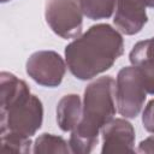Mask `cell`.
Returning <instances> with one entry per match:
<instances>
[{
	"instance_id": "4fadbf2b",
	"label": "cell",
	"mask_w": 154,
	"mask_h": 154,
	"mask_svg": "<svg viewBox=\"0 0 154 154\" xmlns=\"http://www.w3.org/2000/svg\"><path fill=\"white\" fill-rule=\"evenodd\" d=\"M34 143L30 137L14 134V132H1V146L2 153H30L32 152Z\"/></svg>"
},
{
	"instance_id": "5bb4252c",
	"label": "cell",
	"mask_w": 154,
	"mask_h": 154,
	"mask_svg": "<svg viewBox=\"0 0 154 154\" xmlns=\"http://www.w3.org/2000/svg\"><path fill=\"white\" fill-rule=\"evenodd\" d=\"M142 124L148 132L154 134V99L146 105L142 112Z\"/></svg>"
},
{
	"instance_id": "7a4b0ae2",
	"label": "cell",
	"mask_w": 154,
	"mask_h": 154,
	"mask_svg": "<svg viewBox=\"0 0 154 154\" xmlns=\"http://www.w3.org/2000/svg\"><path fill=\"white\" fill-rule=\"evenodd\" d=\"M116 81L102 76L89 83L84 90L82 118L69 140L71 153H91L99 142L101 129L116 116Z\"/></svg>"
},
{
	"instance_id": "9c48e42d",
	"label": "cell",
	"mask_w": 154,
	"mask_h": 154,
	"mask_svg": "<svg viewBox=\"0 0 154 154\" xmlns=\"http://www.w3.org/2000/svg\"><path fill=\"white\" fill-rule=\"evenodd\" d=\"M129 59L138 69L147 94L154 95V37L138 41L132 47Z\"/></svg>"
},
{
	"instance_id": "52a82bcc",
	"label": "cell",
	"mask_w": 154,
	"mask_h": 154,
	"mask_svg": "<svg viewBox=\"0 0 154 154\" xmlns=\"http://www.w3.org/2000/svg\"><path fill=\"white\" fill-rule=\"evenodd\" d=\"M101 153L135 152V129L130 122L116 118L108 122L102 129Z\"/></svg>"
},
{
	"instance_id": "e0dca14e",
	"label": "cell",
	"mask_w": 154,
	"mask_h": 154,
	"mask_svg": "<svg viewBox=\"0 0 154 154\" xmlns=\"http://www.w3.org/2000/svg\"><path fill=\"white\" fill-rule=\"evenodd\" d=\"M1 2H7V1H11V0H0Z\"/></svg>"
},
{
	"instance_id": "8fae6325",
	"label": "cell",
	"mask_w": 154,
	"mask_h": 154,
	"mask_svg": "<svg viewBox=\"0 0 154 154\" xmlns=\"http://www.w3.org/2000/svg\"><path fill=\"white\" fill-rule=\"evenodd\" d=\"M32 153L35 154H46V153H61L67 154L71 153L70 144L61 136L52 135V134H42L40 135L32 146Z\"/></svg>"
},
{
	"instance_id": "7c38bea8",
	"label": "cell",
	"mask_w": 154,
	"mask_h": 154,
	"mask_svg": "<svg viewBox=\"0 0 154 154\" xmlns=\"http://www.w3.org/2000/svg\"><path fill=\"white\" fill-rule=\"evenodd\" d=\"M117 0H81L83 14L93 20L107 19L113 14Z\"/></svg>"
},
{
	"instance_id": "2e32d148",
	"label": "cell",
	"mask_w": 154,
	"mask_h": 154,
	"mask_svg": "<svg viewBox=\"0 0 154 154\" xmlns=\"http://www.w3.org/2000/svg\"><path fill=\"white\" fill-rule=\"evenodd\" d=\"M143 2L147 7H154V0H143Z\"/></svg>"
},
{
	"instance_id": "3957f363",
	"label": "cell",
	"mask_w": 154,
	"mask_h": 154,
	"mask_svg": "<svg viewBox=\"0 0 154 154\" xmlns=\"http://www.w3.org/2000/svg\"><path fill=\"white\" fill-rule=\"evenodd\" d=\"M1 132H14L31 137L41 128L43 106L30 93L28 84L11 72L0 73Z\"/></svg>"
},
{
	"instance_id": "6da1fadb",
	"label": "cell",
	"mask_w": 154,
	"mask_h": 154,
	"mask_svg": "<svg viewBox=\"0 0 154 154\" xmlns=\"http://www.w3.org/2000/svg\"><path fill=\"white\" fill-rule=\"evenodd\" d=\"M124 53L120 32L106 23L91 25L65 47V61L70 72L88 81L109 70Z\"/></svg>"
},
{
	"instance_id": "9a60e30c",
	"label": "cell",
	"mask_w": 154,
	"mask_h": 154,
	"mask_svg": "<svg viewBox=\"0 0 154 154\" xmlns=\"http://www.w3.org/2000/svg\"><path fill=\"white\" fill-rule=\"evenodd\" d=\"M136 152L137 153H154V135L141 141Z\"/></svg>"
},
{
	"instance_id": "8992f818",
	"label": "cell",
	"mask_w": 154,
	"mask_h": 154,
	"mask_svg": "<svg viewBox=\"0 0 154 154\" xmlns=\"http://www.w3.org/2000/svg\"><path fill=\"white\" fill-rule=\"evenodd\" d=\"M66 61L54 51H37L26 60L25 70L37 84L47 88L58 87L66 72Z\"/></svg>"
},
{
	"instance_id": "277c9868",
	"label": "cell",
	"mask_w": 154,
	"mask_h": 154,
	"mask_svg": "<svg viewBox=\"0 0 154 154\" xmlns=\"http://www.w3.org/2000/svg\"><path fill=\"white\" fill-rule=\"evenodd\" d=\"M147 91L136 66H125L119 70L116 81V103L124 118H136L143 108Z\"/></svg>"
},
{
	"instance_id": "ba28073f",
	"label": "cell",
	"mask_w": 154,
	"mask_h": 154,
	"mask_svg": "<svg viewBox=\"0 0 154 154\" xmlns=\"http://www.w3.org/2000/svg\"><path fill=\"white\" fill-rule=\"evenodd\" d=\"M143 0H117L113 23L118 31L125 35H135L148 22Z\"/></svg>"
},
{
	"instance_id": "5b68a950",
	"label": "cell",
	"mask_w": 154,
	"mask_h": 154,
	"mask_svg": "<svg viewBox=\"0 0 154 154\" xmlns=\"http://www.w3.org/2000/svg\"><path fill=\"white\" fill-rule=\"evenodd\" d=\"M45 18L53 32L61 38L78 37L83 26L81 0H46Z\"/></svg>"
},
{
	"instance_id": "30bf717a",
	"label": "cell",
	"mask_w": 154,
	"mask_h": 154,
	"mask_svg": "<svg viewBox=\"0 0 154 154\" xmlns=\"http://www.w3.org/2000/svg\"><path fill=\"white\" fill-rule=\"evenodd\" d=\"M82 112L83 105L79 95H64L57 105V122L59 128L65 132L75 130L81 122Z\"/></svg>"
}]
</instances>
